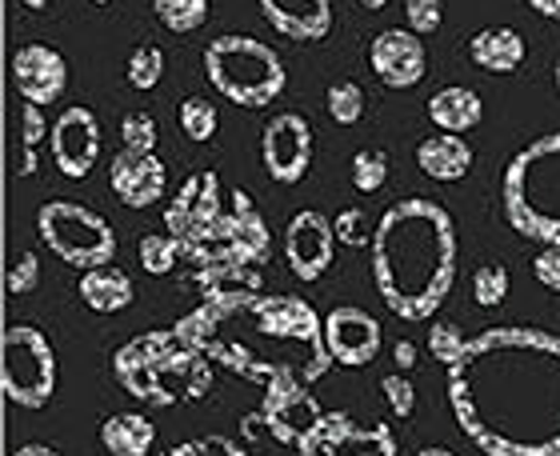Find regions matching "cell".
I'll return each mask as SVG.
<instances>
[{"label": "cell", "mask_w": 560, "mask_h": 456, "mask_svg": "<svg viewBox=\"0 0 560 456\" xmlns=\"http://www.w3.org/2000/svg\"><path fill=\"white\" fill-rule=\"evenodd\" d=\"M332 229H337V241L349 248H373V233L376 224L369 221L364 209H345L332 217Z\"/></svg>", "instance_id": "33"}, {"label": "cell", "mask_w": 560, "mask_h": 456, "mask_svg": "<svg viewBox=\"0 0 560 456\" xmlns=\"http://www.w3.org/2000/svg\"><path fill=\"white\" fill-rule=\"evenodd\" d=\"M229 209L224 204V192H221V176L212 173V168H200V173L185 176V185L176 188L173 204L164 209V229L188 245V241H197L200 233H209L217 217Z\"/></svg>", "instance_id": "13"}, {"label": "cell", "mask_w": 560, "mask_h": 456, "mask_svg": "<svg viewBox=\"0 0 560 456\" xmlns=\"http://www.w3.org/2000/svg\"><path fill=\"white\" fill-rule=\"evenodd\" d=\"M93 4H108V0H93Z\"/></svg>", "instance_id": "50"}, {"label": "cell", "mask_w": 560, "mask_h": 456, "mask_svg": "<svg viewBox=\"0 0 560 456\" xmlns=\"http://www.w3.org/2000/svg\"><path fill=\"white\" fill-rule=\"evenodd\" d=\"M460 433L485 456H560V337L497 325L444 369Z\"/></svg>", "instance_id": "1"}, {"label": "cell", "mask_w": 560, "mask_h": 456, "mask_svg": "<svg viewBox=\"0 0 560 456\" xmlns=\"http://www.w3.org/2000/svg\"><path fill=\"white\" fill-rule=\"evenodd\" d=\"M429 120L436 125L441 132H472L485 120V105H480V96L465 84H448V89H436L429 96Z\"/></svg>", "instance_id": "23"}, {"label": "cell", "mask_w": 560, "mask_h": 456, "mask_svg": "<svg viewBox=\"0 0 560 456\" xmlns=\"http://www.w3.org/2000/svg\"><path fill=\"white\" fill-rule=\"evenodd\" d=\"M101 445L113 456H149L156 445V424L144 412H113L101 421Z\"/></svg>", "instance_id": "25"}, {"label": "cell", "mask_w": 560, "mask_h": 456, "mask_svg": "<svg viewBox=\"0 0 560 456\" xmlns=\"http://www.w3.org/2000/svg\"><path fill=\"white\" fill-rule=\"evenodd\" d=\"M108 185L117 192L120 204L129 209H152L168 188V168L156 152H132L120 149L108 164Z\"/></svg>", "instance_id": "18"}, {"label": "cell", "mask_w": 560, "mask_h": 456, "mask_svg": "<svg viewBox=\"0 0 560 456\" xmlns=\"http://www.w3.org/2000/svg\"><path fill=\"white\" fill-rule=\"evenodd\" d=\"M173 328L217 369L265 393L313 388L337 364L328 352L325 320L304 296L224 289L205 296V304L180 316Z\"/></svg>", "instance_id": "2"}, {"label": "cell", "mask_w": 560, "mask_h": 456, "mask_svg": "<svg viewBox=\"0 0 560 456\" xmlns=\"http://www.w3.org/2000/svg\"><path fill=\"white\" fill-rule=\"evenodd\" d=\"M533 277H537L549 293H560V245H545V253L533 260Z\"/></svg>", "instance_id": "41"}, {"label": "cell", "mask_w": 560, "mask_h": 456, "mask_svg": "<svg viewBox=\"0 0 560 456\" xmlns=\"http://www.w3.org/2000/svg\"><path fill=\"white\" fill-rule=\"evenodd\" d=\"M373 281L388 313L429 320L456 281L453 212L429 197L388 204L373 233Z\"/></svg>", "instance_id": "3"}, {"label": "cell", "mask_w": 560, "mask_h": 456, "mask_svg": "<svg viewBox=\"0 0 560 456\" xmlns=\"http://www.w3.org/2000/svg\"><path fill=\"white\" fill-rule=\"evenodd\" d=\"M48 144H52V161L69 180H84L93 173L96 156H101V120H96L93 108L72 105L65 108L48 132Z\"/></svg>", "instance_id": "15"}, {"label": "cell", "mask_w": 560, "mask_h": 456, "mask_svg": "<svg viewBox=\"0 0 560 456\" xmlns=\"http://www.w3.org/2000/svg\"><path fill=\"white\" fill-rule=\"evenodd\" d=\"M509 269L504 265H480L477 272H472V301L480 304V308H497V304L509 296Z\"/></svg>", "instance_id": "32"}, {"label": "cell", "mask_w": 560, "mask_h": 456, "mask_svg": "<svg viewBox=\"0 0 560 456\" xmlns=\"http://www.w3.org/2000/svg\"><path fill=\"white\" fill-rule=\"evenodd\" d=\"M361 4H364V9H373V12H381V9H385V4H388V0H361Z\"/></svg>", "instance_id": "48"}, {"label": "cell", "mask_w": 560, "mask_h": 456, "mask_svg": "<svg viewBox=\"0 0 560 456\" xmlns=\"http://www.w3.org/2000/svg\"><path fill=\"white\" fill-rule=\"evenodd\" d=\"M161 456H248V448L233 436H192V441L173 445Z\"/></svg>", "instance_id": "35"}, {"label": "cell", "mask_w": 560, "mask_h": 456, "mask_svg": "<svg viewBox=\"0 0 560 456\" xmlns=\"http://www.w3.org/2000/svg\"><path fill=\"white\" fill-rule=\"evenodd\" d=\"M164 77V48L161 45H137L129 57V84L140 89V93H149L156 89Z\"/></svg>", "instance_id": "30"}, {"label": "cell", "mask_w": 560, "mask_h": 456, "mask_svg": "<svg viewBox=\"0 0 560 456\" xmlns=\"http://www.w3.org/2000/svg\"><path fill=\"white\" fill-rule=\"evenodd\" d=\"M525 4L540 16H549V21H560V0H525Z\"/></svg>", "instance_id": "42"}, {"label": "cell", "mask_w": 560, "mask_h": 456, "mask_svg": "<svg viewBox=\"0 0 560 456\" xmlns=\"http://www.w3.org/2000/svg\"><path fill=\"white\" fill-rule=\"evenodd\" d=\"M417 164L424 176L441 180V185H453V180L468 176V168H472V149H468V141L456 137V132H436V137H424V141H420Z\"/></svg>", "instance_id": "21"}, {"label": "cell", "mask_w": 560, "mask_h": 456, "mask_svg": "<svg viewBox=\"0 0 560 456\" xmlns=\"http://www.w3.org/2000/svg\"><path fill=\"white\" fill-rule=\"evenodd\" d=\"M113 376L140 405L176 409V405L209 397L217 364L197 344H188L176 328H161V332H140L129 344H120L113 352Z\"/></svg>", "instance_id": "4"}, {"label": "cell", "mask_w": 560, "mask_h": 456, "mask_svg": "<svg viewBox=\"0 0 560 456\" xmlns=\"http://www.w3.org/2000/svg\"><path fill=\"white\" fill-rule=\"evenodd\" d=\"M57 349L36 325H9L0 340V385L21 409H45L57 393Z\"/></svg>", "instance_id": "9"}, {"label": "cell", "mask_w": 560, "mask_h": 456, "mask_svg": "<svg viewBox=\"0 0 560 456\" xmlns=\"http://www.w3.org/2000/svg\"><path fill=\"white\" fill-rule=\"evenodd\" d=\"M552 77H557V89H560V57H557V65H552Z\"/></svg>", "instance_id": "49"}, {"label": "cell", "mask_w": 560, "mask_h": 456, "mask_svg": "<svg viewBox=\"0 0 560 456\" xmlns=\"http://www.w3.org/2000/svg\"><path fill=\"white\" fill-rule=\"evenodd\" d=\"M405 21L417 36H429L444 21V0H405Z\"/></svg>", "instance_id": "38"}, {"label": "cell", "mask_w": 560, "mask_h": 456, "mask_svg": "<svg viewBox=\"0 0 560 456\" xmlns=\"http://www.w3.org/2000/svg\"><path fill=\"white\" fill-rule=\"evenodd\" d=\"M424 45L412 28H385V33L373 36L369 45V69L376 72V81L385 89H412V84L424 81Z\"/></svg>", "instance_id": "16"}, {"label": "cell", "mask_w": 560, "mask_h": 456, "mask_svg": "<svg viewBox=\"0 0 560 456\" xmlns=\"http://www.w3.org/2000/svg\"><path fill=\"white\" fill-rule=\"evenodd\" d=\"M313 125L301 113H280L260 132V156H265V173L277 185H301L304 173L313 168Z\"/></svg>", "instance_id": "12"}, {"label": "cell", "mask_w": 560, "mask_h": 456, "mask_svg": "<svg viewBox=\"0 0 560 456\" xmlns=\"http://www.w3.org/2000/svg\"><path fill=\"white\" fill-rule=\"evenodd\" d=\"M504 221L525 241L560 245V132L537 137L504 168Z\"/></svg>", "instance_id": "6"}, {"label": "cell", "mask_w": 560, "mask_h": 456, "mask_svg": "<svg viewBox=\"0 0 560 456\" xmlns=\"http://www.w3.org/2000/svg\"><path fill=\"white\" fill-rule=\"evenodd\" d=\"M337 229L325 212L304 209L296 212L284 229V260L296 281H320L332 269V253H337Z\"/></svg>", "instance_id": "14"}, {"label": "cell", "mask_w": 560, "mask_h": 456, "mask_svg": "<svg viewBox=\"0 0 560 456\" xmlns=\"http://www.w3.org/2000/svg\"><path fill=\"white\" fill-rule=\"evenodd\" d=\"M12 84L28 105H52L69 89V65L57 48L48 45H24L12 57Z\"/></svg>", "instance_id": "19"}, {"label": "cell", "mask_w": 560, "mask_h": 456, "mask_svg": "<svg viewBox=\"0 0 560 456\" xmlns=\"http://www.w3.org/2000/svg\"><path fill=\"white\" fill-rule=\"evenodd\" d=\"M296 456H397V436L381 421L357 424L349 412H320Z\"/></svg>", "instance_id": "10"}, {"label": "cell", "mask_w": 560, "mask_h": 456, "mask_svg": "<svg viewBox=\"0 0 560 456\" xmlns=\"http://www.w3.org/2000/svg\"><path fill=\"white\" fill-rule=\"evenodd\" d=\"M388 180V152L381 149H361L352 156V185L361 192H381Z\"/></svg>", "instance_id": "31"}, {"label": "cell", "mask_w": 560, "mask_h": 456, "mask_svg": "<svg viewBox=\"0 0 560 456\" xmlns=\"http://www.w3.org/2000/svg\"><path fill=\"white\" fill-rule=\"evenodd\" d=\"M468 57L485 72H516L525 65V36L516 33V28H504V24L480 28L468 40Z\"/></svg>", "instance_id": "22"}, {"label": "cell", "mask_w": 560, "mask_h": 456, "mask_svg": "<svg viewBox=\"0 0 560 456\" xmlns=\"http://www.w3.org/2000/svg\"><path fill=\"white\" fill-rule=\"evenodd\" d=\"M325 340L332 361L345 369H361L381 352V325L373 313H364L357 304H340L325 316Z\"/></svg>", "instance_id": "17"}, {"label": "cell", "mask_w": 560, "mask_h": 456, "mask_svg": "<svg viewBox=\"0 0 560 456\" xmlns=\"http://www.w3.org/2000/svg\"><path fill=\"white\" fill-rule=\"evenodd\" d=\"M156 137H161V129H156V120L149 113H129V117L120 120V144L125 149L156 152Z\"/></svg>", "instance_id": "34"}, {"label": "cell", "mask_w": 560, "mask_h": 456, "mask_svg": "<svg viewBox=\"0 0 560 456\" xmlns=\"http://www.w3.org/2000/svg\"><path fill=\"white\" fill-rule=\"evenodd\" d=\"M12 296H28L36 293V284H40V260L33 253H21V257L9 265V277H4Z\"/></svg>", "instance_id": "39"}, {"label": "cell", "mask_w": 560, "mask_h": 456, "mask_svg": "<svg viewBox=\"0 0 560 456\" xmlns=\"http://www.w3.org/2000/svg\"><path fill=\"white\" fill-rule=\"evenodd\" d=\"M205 77L224 101H233L241 108H269L289 84V72H284V60H280L277 48L245 33L209 40Z\"/></svg>", "instance_id": "7"}, {"label": "cell", "mask_w": 560, "mask_h": 456, "mask_svg": "<svg viewBox=\"0 0 560 456\" xmlns=\"http://www.w3.org/2000/svg\"><path fill=\"white\" fill-rule=\"evenodd\" d=\"M180 265V241L173 233H149L140 236V269L152 277H168Z\"/></svg>", "instance_id": "27"}, {"label": "cell", "mask_w": 560, "mask_h": 456, "mask_svg": "<svg viewBox=\"0 0 560 456\" xmlns=\"http://www.w3.org/2000/svg\"><path fill=\"white\" fill-rule=\"evenodd\" d=\"M24 9H33V12H40V9H48V4H52V0H21Z\"/></svg>", "instance_id": "47"}, {"label": "cell", "mask_w": 560, "mask_h": 456, "mask_svg": "<svg viewBox=\"0 0 560 456\" xmlns=\"http://www.w3.org/2000/svg\"><path fill=\"white\" fill-rule=\"evenodd\" d=\"M393 361H397L400 369H412V364H417V344H412V340H400L397 356H393Z\"/></svg>", "instance_id": "43"}, {"label": "cell", "mask_w": 560, "mask_h": 456, "mask_svg": "<svg viewBox=\"0 0 560 456\" xmlns=\"http://www.w3.org/2000/svg\"><path fill=\"white\" fill-rule=\"evenodd\" d=\"M12 456H60L52 445H40V441H28V445H21Z\"/></svg>", "instance_id": "44"}, {"label": "cell", "mask_w": 560, "mask_h": 456, "mask_svg": "<svg viewBox=\"0 0 560 456\" xmlns=\"http://www.w3.org/2000/svg\"><path fill=\"white\" fill-rule=\"evenodd\" d=\"M417 456H456L453 448H441V445H429V448H420Z\"/></svg>", "instance_id": "46"}, {"label": "cell", "mask_w": 560, "mask_h": 456, "mask_svg": "<svg viewBox=\"0 0 560 456\" xmlns=\"http://www.w3.org/2000/svg\"><path fill=\"white\" fill-rule=\"evenodd\" d=\"M48 132H52V129H48V120H45V113H40V105H28V101H24V108H21V141H24V149H36Z\"/></svg>", "instance_id": "40"}, {"label": "cell", "mask_w": 560, "mask_h": 456, "mask_svg": "<svg viewBox=\"0 0 560 456\" xmlns=\"http://www.w3.org/2000/svg\"><path fill=\"white\" fill-rule=\"evenodd\" d=\"M269 224L245 188L229 192V209L217 217L209 233L180 245V260L192 269V284H200L205 296L224 289H260V265L269 260Z\"/></svg>", "instance_id": "5"}, {"label": "cell", "mask_w": 560, "mask_h": 456, "mask_svg": "<svg viewBox=\"0 0 560 456\" xmlns=\"http://www.w3.org/2000/svg\"><path fill=\"white\" fill-rule=\"evenodd\" d=\"M465 332L456 325H448V320H441V325H429V349H432V356L448 369V364H456L460 361V352H465Z\"/></svg>", "instance_id": "36"}, {"label": "cell", "mask_w": 560, "mask_h": 456, "mask_svg": "<svg viewBox=\"0 0 560 456\" xmlns=\"http://www.w3.org/2000/svg\"><path fill=\"white\" fill-rule=\"evenodd\" d=\"M21 173H24V176H33V173H36V149H24V156H21Z\"/></svg>", "instance_id": "45"}, {"label": "cell", "mask_w": 560, "mask_h": 456, "mask_svg": "<svg viewBox=\"0 0 560 456\" xmlns=\"http://www.w3.org/2000/svg\"><path fill=\"white\" fill-rule=\"evenodd\" d=\"M81 301L93 308V313H120L129 308L137 289H132V277L125 269H113V265H101V269L81 272V284H77Z\"/></svg>", "instance_id": "24"}, {"label": "cell", "mask_w": 560, "mask_h": 456, "mask_svg": "<svg viewBox=\"0 0 560 456\" xmlns=\"http://www.w3.org/2000/svg\"><path fill=\"white\" fill-rule=\"evenodd\" d=\"M320 412L325 409L316 405L313 388H280V393H265L257 412L241 417V433L248 441H269V445L296 448Z\"/></svg>", "instance_id": "11"}, {"label": "cell", "mask_w": 560, "mask_h": 456, "mask_svg": "<svg viewBox=\"0 0 560 456\" xmlns=\"http://www.w3.org/2000/svg\"><path fill=\"white\" fill-rule=\"evenodd\" d=\"M152 12L161 16L164 28L173 33H192L209 16V0H152Z\"/></svg>", "instance_id": "28"}, {"label": "cell", "mask_w": 560, "mask_h": 456, "mask_svg": "<svg viewBox=\"0 0 560 456\" xmlns=\"http://www.w3.org/2000/svg\"><path fill=\"white\" fill-rule=\"evenodd\" d=\"M265 21L289 40H325L332 33L328 0H257Z\"/></svg>", "instance_id": "20"}, {"label": "cell", "mask_w": 560, "mask_h": 456, "mask_svg": "<svg viewBox=\"0 0 560 456\" xmlns=\"http://www.w3.org/2000/svg\"><path fill=\"white\" fill-rule=\"evenodd\" d=\"M176 120H180V132H185L188 141H212L217 129H221V117H217V105H212L209 96H185L180 108H176Z\"/></svg>", "instance_id": "26"}, {"label": "cell", "mask_w": 560, "mask_h": 456, "mask_svg": "<svg viewBox=\"0 0 560 456\" xmlns=\"http://www.w3.org/2000/svg\"><path fill=\"white\" fill-rule=\"evenodd\" d=\"M325 108H328V117L337 120V125H357V120L364 117V89L357 81H337V84H328V93H325Z\"/></svg>", "instance_id": "29"}, {"label": "cell", "mask_w": 560, "mask_h": 456, "mask_svg": "<svg viewBox=\"0 0 560 456\" xmlns=\"http://www.w3.org/2000/svg\"><path fill=\"white\" fill-rule=\"evenodd\" d=\"M381 393H385L393 417H400V421H409L412 412H417V388H412V381L405 373H388L381 381Z\"/></svg>", "instance_id": "37"}, {"label": "cell", "mask_w": 560, "mask_h": 456, "mask_svg": "<svg viewBox=\"0 0 560 456\" xmlns=\"http://www.w3.org/2000/svg\"><path fill=\"white\" fill-rule=\"evenodd\" d=\"M36 233L45 241L48 253H57L72 269H101L117 257V233L113 224L89 204L77 200H48L36 212Z\"/></svg>", "instance_id": "8"}]
</instances>
